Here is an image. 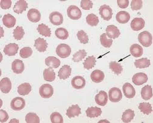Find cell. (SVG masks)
Here are the masks:
<instances>
[{
	"mask_svg": "<svg viewBox=\"0 0 153 123\" xmlns=\"http://www.w3.org/2000/svg\"><path fill=\"white\" fill-rule=\"evenodd\" d=\"M3 25L8 28H13L16 24V19L11 14H7L4 15L3 18Z\"/></svg>",
	"mask_w": 153,
	"mask_h": 123,
	"instance_id": "obj_22",
	"label": "cell"
},
{
	"mask_svg": "<svg viewBox=\"0 0 153 123\" xmlns=\"http://www.w3.org/2000/svg\"><path fill=\"white\" fill-rule=\"evenodd\" d=\"M12 89V83L10 80L5 77L3 78L0 82V89H1L3 93L7 94Z\"/></svg>",
	"mask_w": 153,
	"mask_h": 123,
	"instance_id": "obj_17",
	"label": "cell"
},
{
	"mask_svg": "<svg viewBox=\"0 0 153 123\" xmlns=\"http://www.w3.org/2000/svg\"><path fill=\"white\" fill-rule=\"evenodd\" d=\"M71 85L75 89H82L85 86V80L81 76H76L71 80Z\"/></svg>",
	"mask_w": 153,
	"mask_h": 123,
	"instance_id": "obj_12",
	"label": "cell"
},
{
	"mask_svg": "<svg viewBox=\"0 0 153 123\" xmlns=\"http://www.w3.org/2000/svg\"><path fill=\"white\" fill-rule=\"evenodd\" d=\"M141 96L145 100H149L152 97V89L151 86L146 85L142 88L141 90Z\"/></svg>",
	"mask_w": 153,
	"mask_h": 123,
	"instance_id": "obj_31",
	"label": "cell"
},
{
	"mask_svg": "<svg viewBox=\"0 0 153 123\" xmlns=\"http://www.w3.org/2000/svg\"><path fill=\"white\" fill-rule=\"evenodd\" d=\"M139 42L145 47H149L152 44V36L147 31L140 33L138 36Z\"/></svg>",
	"mask_w": 153,
	"mask_h": 123,
	"instance_id": "obj_1",
	"label": "cell"
},
{
	"mask_svg": "<svg viewBox=\"0 0 153 123\" xmlns=\"http://www.w3.org/2000/svg\"><path fill=\"white\" fill-rule=\"evenodd\" d=\"M12 70L15 74H22L25 70V64L20 59H15L12 63Z\"/></svg>",
	"mask_w": 153,
	"mask_h": 123,
	"instance_id": "obj_15",
	"label": "cell"
},
{
	"mask_svg": "<svg viewBox=\"0 0 153 123\" xmlns=\"http://www.w3.org/2000/svg\"><path fill=\"white\" fill-rule=\"evenodd\" d=\"M109 68L117 75L120 74L123 71V68L121 65L116 61H112L109 63Z\"/></svg>",
	"mask_w": 153,
	"mask_h": 123,
	"instance_id": "obj_42",
	"label": "cell"
},
{
	"mask_svg": "<svg viewBox=\"0 0 153 123\" xmlns=\"http://www.w3.org/2000/svg\"><path fill=\"white\" fill-rule=\"evenodd\" d=\"M117 4L120 8L125 9L129 6V1L128 0H118Z\"/></svg>",
	"mask_w": 153,
	"mask_h": 123,
	"instance_id": "obj_51",
	"label": "cell"
},
{
	"mask_svg": "<svg viewBox=\"0 0 153 123\" xmlns=\"http://www.w3.org/2000/svg\"><path fill=\"white\" fill-rule=\"evenodd\" d=\"M100 14L101 18H102L104 20L109 21L112 17V10L111 7L108 5H102L100 8Z\"/></svg>",
	"mask_w": 153,
	"mask_h": 123,
	"instance_id": "obj_6",
	"label": "cell"
},
{
	"mask_svg": "<svg viewBox=\"0 0 153 123\" xmlns=\"http://www.w3.org/2000/svg\"><path fill=\"white\" fill-rule=\"evenodd\" d=\"M134 116H135L134 111L131 109H128L123 112V115H122L121 120L125 123H128V122H130L134 119Z\"/></svg>",
	"mask_w": 153,
	"mask_h": 123,
	"instance_id": "obj_34",
	"label": "cell"
},
{
	"mask_svg": "<svg viewBox=\"0 0 153 123\" xmlns=\"http://www.w3.org/2000/svg\"><path fill=\"white\" fill-rule=\"evenodd\" d=\"M27 16L29 21L33 23H37L40 20L41 14L39 10L31 9L28 11Z\"/></svg>",
	"mask_w": 153,
	"mask_h": 123,
	"instance_id": "obj_13",
	"label": "cell"
},
{
	"mask_svg": "<svg viewBox=\"0 0 153 123\" xmlns=\"http://www.w3.org/2000/svg\"><path fill=\"white\" fill-rule=\"evenodd\" d=\"M19 49V45L15 43H10L5 46L4 49V53L9 56H15L18 52Z\"/></svg>",
	"mask_w": 153,
	"mask_h": 123,
	"instance_id": "obj_10",
	"label": "cell"
},
{
	"mask_svg": "<svg viewBox=\"0 0 153 123\" xmlns=\"http://www.w3.org/2000/svg\"><path fill=\"white\" fill-rule=\"evenodd\" d=\"M94 3L90 0H82L81 2V7L84 10H90L92 8Z\"/></svg>",
	"mask_w": 153,
	"mask_h": 123,
	"instance_id": "obj_48",
	"label": "cell"
},
{
	"mask_svg": "<svg viewBox=\"0 0 153 123\" xmlns=\"http://www.w3.org/2000/svg\"><path fill=\"white\" fill-rule=\"evenodd\" d=\"M104 74L100 70H95L91 72L90 75V78L95 83H100L104 79Z\"/></svg>",
	"mask_w": 153,
	"mask_h": 123,
	"instance_id": "obj_26",
	"label": "cell"
},
{
	"mask_svg": "<svg viewBox=\"0 0 153 123\" xmlns=\"http://www.w3.org/2000/svg\"><path fill=\"white\" fill-rule=\"evenodd\" d=\"M9 119V115L7 113L1 109L0 110V122H6Z\"/></svg>",
	"mask_w": 153,
	"mask_h": 123,
	"instance_id": "obj_49",
	"label": "cell"
},
{
	"mask_svg": "<svg viewBox=\"0 0 153 123\" xmlns=\"http://www.w3.org/2000/svg\"><path fill=\"white\" fill-rule=\"evenodd\" d=\"M139 109L140 110L142 113L146 115H149L152 112L151 105L149 103L147 102L140 103L139 106Z\"/></svg>",
	"mask_w": 153,
	"mask_h": 123,
	"instance_id": "obj_36",
	"label": "cell"
},
{
	"mask_svg": "<svg viewBox=\"0 0 153 123\" xmlns=\"http://www.w3.org/2000/svg\"><path fill=\"white\" fill-rule=\"evenodd\" d=\"M33 54V50L30 47H26L21 49L20 52V55L23 58H27Z\"/></svg>",
	"mask_w": 153,
	"mask_h": 123,
	"instance_id": "obj_46",
	"label": "cell"
},
{
	"mask_svg": "<svg viewBox=\"0 0 153 123\" xmlns=\"http://www.w3.org/2000/svg\"><path fill=\"white\" fill-rule=\"evenodd\" d=\"M123 91L125 96L128 99H132L135 96V88L129 83H126L123 85Z\"/></svg>",
	"mask_w": 153,
	"mask_h": 123,
	"instance_id": "obj_16",
	"label": "cell"
},
{
	"mask_svg": "<svg viewBox=\"0 0 153 123\" xmlns=\"http://www.w3.org/2000/svg\"><path fill=\"white\" fill-rule=\"evenodd\" d=\"M34 47L39 52H44L47 49L48 43L44 39L39 38L35 40Z\"/></svg>",
	"mask_w": 153,
	"mask_h": 123,
	"instance_id": "obj_21",
	"label": "cell"
},
{
	"mask_svg": "<svg viewBox=\"0 0 153 123\" xmlns=\"http://www.w3.org/2000/svg\"><path fill=\"white\" fill-rule=\"evenodd\" d=\"M55 35L57 38L62 40H65L69 36L68 31L64 28H59L56 29L55 32Z\"/></svg>",
	"mask_w": 153,
	"mask_h": 123,
	"instance_id": "obj_37",
	"label": "cell"
},
{
	"mask_svg": "<svg viewBox=\"0 0 153 123\" xmlns=\"http://www.w3.org/2000/svg\"><path fill=\"white\" fill-rule=\"evenodd\" d=\"M50 119L52 123H63L64 119L62 116L58 112H54L50 116Z\"/></svg>",
	"mask_w": 153,
	"mask_h": 123,
	"instance_id": "obj_44",
	"label": "cell"
},
{
	"mask_svg": "<svg viewBox=\"0 0 153 123\" xmlns=\"http://www.w3.org/2000/svg\"><path fill=\"white\" fill-rule=\"evenodd\" d=\"M71 52L70 46L65 44H59L56 48V54L60 58H68Z\"/></svg>",
	"mask_w": 153,
	"mask_h": 123,
	"instance_id": "obj_2",
	"label": "cell"
},
{
	"mask_svg": "<svg viewBox=\"0 0 153 123\" xmlns=\"http://www.w3.org/2000/svg\"><path fill=\"white\" fill-rule=\"evenodd\" d=\"M81 113V110L79 106L78 105H73L69 108L67 110L66 115L69 118H74L76 116H78Z\"/></svg>",
	"mask_w": 153,
	"mask_h": 123,
	"instance_id": "obj_19",
	"label": "cell"
},
{
	"mask_svg": "<svg viewBox=\"0 0 153 123\" xmlns=\"http://www.w3.org/2000/svg\"><path fill=\"white\" fill-rule=\"evenodd\" d=\"M134 64L137 68L144 69L148 68L150 66L151 63L149 59L146 58H144L136 60L134 62Z\"/></svg>",
	"mask_w": 153,
	"mask_h": 123,
	"instance_id": "obj_33",
	"label": "cell"
},
{
	"mask_svg": "<svg viewBox=\"0 0 153 123\" xmlns=\"http://www.w3.org/2000/svg\"><path fill=\"white\" fill-rule=\"evenodd\" d=\"M26 105L25 100L23 98L17 97L13 99L10 102L11 109L15 111H20L25 108Z\"/></svg>",
	"mask_w": 153,
	"mask_h": 123,
	"instance_id": "obj_5",
	"label": "cell"
},
{
	"mask_svg": "<svg viewBox=\"0 0 153 123\" xmlns=\"http://www.w3.org/2000/svg\"><path fill=\"white\" fill-rule=\"evenodd\" d=\"M130 15L128 12L120 11L117 13L116 15L117 21L121 24H125L128 23L130 20Z\"/></svg>",
	"mask_w": 153,
	"mask_h": 123,
	"instance_id": "obj_23",
	"label": "cell"
},
{
	"mask_svg": "<svg viewBox=\"0 0 153 123\" xmlns=\"http://www.w3.org/2000/svg\"><path fill=\"white\" fill-rule=\"evenodd\" d=\"M31 90V85L28 83H24L18 87V93L22 96H26L29 94Z\"/></svg>",
	"mask_w": 153,
	"mask_h": 123,
	"instance_id": "obj_30",
	"label": "cell"
},
{
	"mask_svg": "<svg viewBox=\"0 0 153 123\" xmlns=\"http://www.w3.org/2000/svg\"><path fill=\"white\" fill-rule=\"evenodd\" d=\"M122 93L118 88H112L109 91V98L112 102H118L122 99Z\"/></svg>",
	"mask_w": 153,
	"mask_h": 123,
	"instance_id": "obj_7",
	"label": "cell"
},
{
	"mask_svg": "<svg viewBox=\"0 0 153 123\" xmlns=\"http://www.w3.org/2000/svg\"><path fill=\"white\" fill-rule=\"evenodd\" d=\"M87 56V52L85 50H80L76 52L73 56V61L75 63H78L82 61Z\"/></svg>",
	"mask_w": 153,
	"mask_h": 123,
	"instance_id": "obj_41",
	"label": "cell"
},
{
	"mask_svg": "<svg viewBox=\"0 0 153 123\" xmlns=\"http://www.w3.org/2000/svg\"><path fill=\"white\" fill-rule=\"evenodd\" d=\"M38 32L40 34L45 36V37H50L51 34V29L43 23L40 24L37 28Z\"/></svg>",
	"mask_w": 153,
	"mask_h": 123,
	"instance_id": "obj_32",
	"label": "cell"
},
{
	"mask_svg": "<svg viewBox=\"0 0 153 123\" xmlns=\"http://www.w3.org/2000/svg\"><path fill=\"white\" fill-rule=\"evenodd\" d=\"M77 37L80 42L83 44H86L88 42V36L83 30L79 31L77 33Z\"/></svg>",
	"mask_w": 153,
	"mask_h": 123,
	"instance_id": "obj_45",
	"label": "cell"
},
{
	"mask_svg": "<svg viewBox=\"0 0 153 123\" xmlns=\"http://www.w3.org/2000/svg\"><path fill=\"white\" fill-rule=\"evenodd\" d=\"M85 112H86L87 116L90 118L98 117L102 113L101 109L97 106L88 107V108L87 109V110L85 111Z\"/></svg>",
	"mask_w": 153,
	"mask_h": 123,
	"instance_id": "obj_24",
	"label": "cell"
},
{
	"mask_svg": "<svg viewBox=\"0 0 153 123\" xmlns=\"http://www.w3.org/2000/svg\"><path fill=\"white\" fill-rule=\"evenodd\" d=\"M145 22L142 18H134L131 23V27L134 31H140L145 26Z\"/></svg>",
	"mask_w": 153,
	"mask_h": 123,
	"instance_id": "obj_20",
	"label": "cell"
},
{
	"mask_svg": "<svg viewBox=\"0 0 153 123\" xmlns=\"http://www.w3.org/2000/svg\"><path fill=\"white\" fill-rule=\"evenodd\" d=\"M45 64L52 69H57L60 65V61L54 56H49L45 59Z\"/></svg>",
	"mask_w": 153,
	"mask_h": 123,
	"instance_id": "obj_25",
	"label": "cell"
},
{
	"mask_svg": "<svg viewBox=\"0 0 153 123\" xmlns=\"http://www.w3.org/2000/svg\"><path fill=\"white\" fill-rule=\"evenodd\" d=\"M25 34V31L22 26H17L13 30V38L16 40H21L23 38Z\"/></svg>",
	"mask_w": 153,
	"mask_h": 123,
	"instance_id": "obj_43",
	"label": "cell"
},
{
	"mask_svg": "<svg viewBox=\"0 0 153 123\" xmlns=\"http://www.w3.org/2000/svg\"><path fill=\"white\" fill-rule=\"evenodd\" d=\"M0 5H1V8L3 9H8L11 7L12 1L10 0H2Z\"/></svg>",
	"mask_w": 153,
	"mask_h": 123,
	"instance_id": "obj_50",
	"label": "cell"
},
{
	"mask_svg": "<svg viewBox=\"0 0 153 123\" xmlns=\"http://www.w3.org/2000/svg\"><path fill=\"white\" fill-rule=\"evenodd\" d=\"M100 42L101 45L105 48H110L113 43L112 39L108 38L106 33H103L101 35Z\"/></svg>",
	"mask_w": 153,
	"mask_h": 123,
	"instance_id": "obj_38",
	"label": "cell"
},
{
	"mask_svg": "<svg viewBox=\"0 0 153 123\" xmlns=\"http://www.w3.org/2000/svg\"><path fill=\"white\" fill-rule=\"evenodd\" d=\"M39 93L42 98L49 99L53 95L54 89L51 85L43 84L39 89Z\"/></svg>",
	"mask_w": 153,
	"mask_h": 123,
	"instance_id": "obj_3",
	"label": "cell"
},
{
	"mask_svg": "<svg viewBox=\"0 0 153 123\" xmlns=\"http://www.w3.org/2000/svg\"><path fill=\"white\" fill-rule=\"evenodd\" d=\"M43 79L47 82H53L56 79V74L52 68L45 69L43 71Z\"/></svg>",
	"mask_w": 153,
	"mask_h": 123,
	"instance_id": "obj_29",
	"label": "cell"
},
{
	"mask_svg": "<svg viewBox=\"0 0 153 123\" xmlns=\"http://www.w3.org/2000/svg\"><path fill=\"white\" fill-rule=\"evenodd\" d=\"M95 100L96 103L100 106H105L108 100V96L105 91H100V93L95 96Z\"/></svg>",
	"mask_w": 153,
	"mask_h": 123,
	"instance_id": "obj_14",
	"label": "cell"
},
{
	"mask_svg": "<svg viewBox=\"0 0 153 123\" xmlns=\"http://www.w3.org/2000/svg\"><path fill=\"white\" fill-rule=\"evenodd\" d=\"M71 68L68 65H64L58 72V76L60 79L66 80L71 75Z\"/></svg>",
	"mask_w": 153,
	"mask_h": 123,
	"instance_id": "obj_18",
	"label": "cell"
},
{
	"mask_svg": "<svg viewBox=\"0 0 153 123\" xmlns=\"http://www.w3.org/2000/svg\"><path fill=\"white\" fill-rule=\"evenodd\" d=\"M96 64V58L94 56L87 57L83 63L84 68L87 70L92 69Z\"/></svg>",
	"mask_w": 153,
	"mask_h": 123,
	"instance_id": "obj_35",
	"label": "cell"
},
{
	"mask_svg": "<svg viewBox=\"0 0 153 123\" xmlns=\"http://www.w3.org/2000/svg\"><path fill=\"white\" fill-rule=\"evenodd\" d=\"M67 15L71 19L77 20L81 17L82 12L78 7L71 5L67 9Z\"/></svg>",
	"mask_w": 153,
	"mask_h": 123,
	"instance_id": "obj_4",
	"label": "cell"
},
{
	"mask_svg": "<svg viewBox=\"0 0 153 123\" xmlns=\"http://www.w3.org/2000/svg\"><path fill=\"white\" fill-rule=\"evenodd\" d=\"M106 34L110 39H116L120 35V32L118 28L114 25H109L106 28Z\"/></svg>",
	"mask_w": 153,
	"mask_h": 123,
	"instance_id": "obj_11",
	"label": "cell"
},
{
	"mask_svg": "<svg viewBox=\"0 0 153 123\" xmlns=\"http://www.w3.org/2000/svg\"><path fill=\"white\" fill-rule=\"evenodd\" d=\"M130 52L132 56L135 58L140 57L143 53V48L137 44H134L130 47Z\"/></svg>",
	"mask_w": 153,
	"mask_h": 123,
	"instance_id": "obj_28",
	"label": "cell"
},
{
	"mask_svg": "<svg viewBox=\"0 0 153 123\" xmlns=\"http://www.w3.org/2000/svg\"><path fill=\"white\" fill-rule=\"evenodd\" d=\"M27 123H40V118L35 113H29L25 117Z\"/></svg>",
	"mask_w": 153,
	"mask_h": 123,
	"instance_id": "obj_40",
	"label": "cell"
},
{
	"mask_svg": "<svg viewBox=\"0 0 153 123\" xmlns=\"http://www.w3.org/2000/svg\"><path fill=\"white\" fill-rule=\"evenodd\" d=\"M86 22L88 23V25L91 26H95L98 25L99 23V19L96 15L94 14H90L87 16Z\"/></svg>",
	"mask_w": 153,
	"mask_h": 123,
	"instance_id": "obj_39",
	"label": "cell"
},
{
	"mask_svg": "<svg viewBox=\"0 0 153 123\" xmlns=\"http://www.w3.org/2000/svg\"><path fill=\"white\" fill-rule=\"evenodd\" d=\"M27 8V3L25 0H19L15 3L13 7V11L18 14L23 13Z\"/></svg>",
	"mask_w": 153,
	"mask_h": 123,
	"instance_id": "obj_27",
	"label": "cell"
},
{
	"mask_svg": "<svg viewBox=\"0 0 153 123\" xmlns=\"http://www.w3.org/2000/svg\"><path fill=\"white\" fill-rule=\"evenodd\" d=\"M50 22L54 25H62L64 21L62 15L59 12H53L50 15Z\"/></svg>",
	"mask_w": 153,
	"mask_h": 123,
	"instance_id": "obj_9",
	"label": "cell"
},
{
	"mask_svg": "<svg viewBox=\"0 0 153 123\" xmlns=\"http://www.w3.org/2000/svg\"><path fill=\"white\" fill-rule=\"evenodd\" d=\"M131 9L133 10H138L142 8L143 2L142 0H132L131 2Z\"/></svg>",
	"mask_w": 153,
	"mask_h": 123,
	"instance_id": "obj_47",
	"label": "cell"
},
{
	"mask_svg": "<svg viewBox=\"0 0 153 123\" xmlns=\"http://www.w3.org/2000/svg\"><path fill=\"white\" fill-rule=\"evenodd\" d=\"M148 80V76L143 72L137 73L132 76V82L137 86H140L146 83Z\"/></svg>",
	"mask_w": 153,
	"mask_h": 123,
	"instance_id": "obj_8",
	"label": "cell"
}]
</instances>
